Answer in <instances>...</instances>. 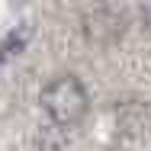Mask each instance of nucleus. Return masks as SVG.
<instances>
[{
    "mask_svg": "<svg viewBox=\"0 0 151 151\" xmlns=\"http://www.w3.org/2000/svg\"><path fill=\"white\" fill-rule=\"evenodd\" d=\"M39 103H42L45 116L55 122V125H74L87 113V87L77 77L64 74V77H55V81L45 84Z\"/></svg>",
    "mask_w": 151,
    "mask_h": 151,
    "instance_id": "f257e3e1",
    "label": "nucleus"
}]
</instances>
